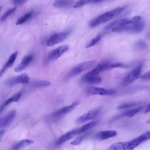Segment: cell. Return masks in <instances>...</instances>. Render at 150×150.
Segmentation results:
<instances>
[{"mask_svg":"<svg viewBox=\"0 0 150 150\" xmlns=\"http://www.w3.org/2000/svg\"><path fill=\"white\" fill-rule=\"evenodd\" d=\"M69 49V46L67 45L60 46L53 50L48 55L49 60H55L59 58Z\"/></svg>","mask_w":150,"mask_h":150,"instance_id":"cell-12","label":"cell"},{"mask_svg":"<svg viewBox=\"0 0 150 150\" xmlns=\"http://www.w3.org/2000/svg\"><path fill=\"white\" fill-rule=\"evenodd\" d=\"M150 139V129L148 130L137 138H135L129 141L118 142L112 144L108 148L110 150H131L133 149L140 144Z\"/></svg>","mask_w":150,"mask_h":150,"instance_id":"cell-1","label":"cell"},{"mask_svg":"<svg viewBox=\"0 0 150 150\" xmlns=\"http://www.w3.org/2000/svg\"><path fill=\"white\" fill-rule=\"evenodd\" d=\"M30 78L26 73H23L16 77H13L6 80L5 84L8 86H13L18 84H28Z\"/></svg>","mask_w":150,"mask_h":150,"instance_id":"cell-7","label":"cell"},{"mask_svg":"<svg viewBox=\"0 0 150 150\" xmlns=\"http://www.w3.org/2000/svg\"><path fill=\"white\" fill-rule=\"evenodd\" d=\"M79 104V102L76 101V102L73 103L71 104H70L69 105L62 107V108L53 112L52 114H50V118L52 120H57L60 118L63 115H64L65 114H67L68 112H69L70 111L73 110Z\"/></svg>","mask_w":150,"mask_h":150,"instance_id":"cell-6","label":"cell"},{"mask_svg":"<svg viewBox=\"0 0 150 150\" xmlns=\"http://www.w3.org/2000/svg\"><path fill=\"white\" fill-rule=\"evenodd\" d=\"M35 11L33 10H31L28 12H26V13H25L24 15H23L22 16H21L18 19V20L16 21L15 25H21L24 23L25 22H27L28 21L30 20L35 15Z\"/></svg>","mask_w":150,"mask_h":150,"instance_id":"cell-19","label":"cell"},{"mask_svg":"<svg viewBox=\"0 0 150 150\" xmlns=\"http://www.w3.org/2000/svg\"><path fill=\"white\" fill-rule=\"evenodd\" d=\"M76 135H77V128L71 129L67 132L65 133L64 134L62 135L57 140V144H62L63 142L73 138Z\"/></svg>","mask_w":150,"mask_h":150,"instance_id":"cell-16","label":"cell"},{"mask_svg":"<svg viewBox=\"0 0 150 150\" xmlns=\"http://www.w3.org/2000/svg\"><path fill=\"white\" fill-rule=\"evenodd\" d=\"M85 91L89 94L100 96H111L116 93V91L114 90L106 89L96 86L87 87L85 88Z\"/></svg>","mask_w":150,"mask_h":150,"instance_id":"cell-5","label":"cell"},{"mask_svg":"<svg viewBox=\"0 0 150 150\" xmlns=\"http://www.w3.org/2000/svg\"><path fill=\"white\" fill-rule=\"evenodd\" d=\"M117 134V132L115 130H105L101 131L97 133L94 135V138L97 140L103 141L105 139H109L110 138L115 137Z\"/></svg>","mask_w":150,"mask_h":150,"instance_id":"cell-13","label":"cell"},{"mask_svg":"<svg viewBox=\"0 0 150 150\" xmlns=\"http://www.w3.org/2000/svg\"><path fill=\"white\" fill-rule=\"evenodd\" d=\"M74 0H54L53 6L57 8H67L73 5Z\"/></svg>","mask_w":150,"mask_h":150,"instance_id":"cell-18","label":"cell"},{"mask_svg":"<svg viewBox=\"0 0 150 150\" xmlns=\"http://www.w3.org/2000/svg\"><path fill=\"white\" fill-rule=\"evenodd\" d=\"M146 123L147 124H149L150 123V118L147 120V121H146Z\"/></svg>","mask_w":150,"mask_h":150,"instance_id":"cell-38","label":"cell"},{"mask_svg":"<svg viewBox=\"0 0 150 150\" xmlns=\"http://www.w3.org/2000/svg\"><path fill=\"white\" fill-rule=\"evenodd\" d=\"M93 0H79L77 2H76L74 5H73V8H78L83 6L84 5L88 4H91Z\"/></svg>","mask_w":150,"mask_h":150,"instance_id":"cell-28","label":"cell"},{"mask_svg":"<svg viewBox=\"0 0 150 150\" xmlns=\"http://www.w3.org/2000/svg\"><path fill=\"white\" fill-rule=\"evenodd\" d=\"M142 68V64L138 65L133 70L129 71L124 77L121 81V85L122 86H127L130 84L134 83L141 76V73Z\"/></svg>","mask_w":150,"mask_h":150,"instance_id":"cell-4","label":"cell"},{"mask_svg":"<svg viewBox=\"0 0 150 150\" xmlns=\"http://www.w3.org/2000/svg\"><path fill=\"white\" fill-rule=\"evenodd\" d=\"M125 8V6L118 7L97 16L89 22L90 27L94 28L112 19L121 13Z\"/></svg>","mask_w":150,"mask_h":150,"instance_id":"cell-2","label":"cell"},{"mask_svg":"<svg viewBox=\"0 0 150 150\" xmlns=\"http://www.w3.org/2000/svg\"><path fill=\"white\" fill-rule=\"evenodd\" d=\"M4 133H5V131H4V130H1V131H0V141H1V138H2V137L4 136Z\"/></svg>","mask_w":150,"mask_h":150,"instance_id":"cell-36","label":"cell"},{"mask_svg":"<svg viewBox=\"0 0 150 150\" xmlns=\"http://www.w3.org/2000/svg\"><path fill=\"white\" fill-rule=\"evenodd\" d=\"M5 107V105L3 103L0 105V114H1V112H2V111L4 110Z\"/></svg>","mask_w":150,"mask_h":150,"instance_id":"cell-34","label":"cell"},{"mask_svg":"<svg viewBox=\"0 0 150 150\" xmlns=\"http://www.w3.org/2000/svg\"><path fill=\"white\" fill-rule=\"evenodd\" d=\"M16 9V7H13L12 8H11L9 9H8V11H6L4 14L3 15L1 16V21H4L5 20H6L11 14H12Z\"/></svg>","mask_w":150,"mask_h":150,"instance_id":"cell-29","label":"cell"},{"mask_svg":"<svg viewBox=\"0 0 150 150\" xmlns=\"http://www.w3.org/2000/svg\"><path fill=\"white\" fill-rule=\"evenodd\" d=\"M140 79L143 80H150V70L144 73L140 76Z\"/></svg>","mask_w":150,"mask_h":150,"instance_id":"cell-32","label":"cell"},{"mask_svg":"<svg viewBox=\"0 0 150 150\" xmlns=\"http://www.w3.org/2000/svg\"><path fill=\"white\" fill-rule=\"evenodd\" d=\"M90 134V133L87 132V133H86L84 134H83L81 135H80L78 137H77L76 139H74L73 141H71L70 142V144L73 145H79L80 144L88 135Z\"/></svg>","mask_w":150,"mask_h":150,"instance_id":"cell-26","label":"cell"},{"mask_svg":"<svg viewBox=\"0 0 150 150\" xmlns=\"http://www.w3.org/2000/svg\"><path fill=\"white\" fill-rule=\"evenodd\" d=\"M139 104H140V102H132V103H124V104L120 105L117 107V109L122 110V109H125V108H132V107L137 106V105H138Z\"/></svg>","mask_w":150,"mask_h":150,"instance_id":"cell-27","label":"cell"},{"mask_svg":"<svg viewBox=\"0 0 150 150\" xmlns=\"http://www.w3.org/2000/svg\"><path fill=\"white\" fill-rule=\"evenodd\" d=\"M105 1H107V0H93V2H91V4H97V3L102 2H104Z\"/></svg>","mask_w":150,"mask_h":150,"instance_id":"cell-33","label":"cell"},{"mask_svg":"<svg viewBox=\"0 0 150 150\" xmlns=\"http://www.w3.org/2000/svg\"><path fill=\"white\" fill-rule=\"evenodd\" d=\"M2 6H0V11L2 10Z\"/></svg>","mask_w":150,"mask_h":150,"instance_id":"cell-39","label":"cell"},{"mask_svg":"<svg viewBox=\"0 0 150 150\" xmlns=\"http://www.w3.org/2000/svg\"><path fill=\"white\" fill-rule=\"evenodd\" d=\"M17 55H18V52L16 51V52H15L14 53H13L10 56L7 62L4 64V66L2 67V68L0 70V77L3 75V74L5 72L6 70H7L9 68H10L13 65V64L14 63L15 59L17 57Z\"/></svg>","mask_w":150,"mask_h":150,"instance_id":"cell-17","label":"cell"},{"mask_svg":"<svg viewBox=\"0 0 150 150\" xmlns=\"http://www.w3.org/2000/svg\"><path fill=\"white\" fill-rule=\"evenodd\" d=\"M147 47V44L142 40H139L136 42L135 45V48L136 50H142Z\"/></svg>","mask_w":150,"mask_h":150,"instance_id":"cell-30","label":"cell"},{"mask_svg":"<svg viewBox=\"0 0 150 150\" xmlns=\"http://www.w3.org/2000/svg\"><path fill=\"white\" fill-rule=\"evenodd\" d=\"M97 63L96 60H89L80 63L74 67L66 75L65 77L66 79H69L73 77L76 76L83 71L89 69L93 67Z\"/></svg>","mask_w":150,"mask_h":150,"instance_id":"cell-3","label":"cell"},{"mask_svg":"<svg viewBox=\"0 0 150 150\" xmlns=\"http://www.w3.org/2000/svg\"><path fill=\"white\" fill-rule=\"evenodd\" d=\"M142 109V107H136V108H132L131 110H127L123 112H121V114L112 117L111 120H110V122H113L114 121H116L117 120H118L120 118H121L122 117H128V118H130V117H134V115H135L139 111H141V110Z\"/></svg>","mask_w":150,"mask_h":150,"instance_id":"cell-11","label":"cell"},{"mask_svg":"<svg viewBox=\"0 0 150 150\" xmlns=\"http://www.w3.org/2000/svg\"><path fill=\"white\" fill-rule=\"evenodd\" d=\"M127 66L123 63L119 62H103L98 64L96 66L97 70L101 73L104 71L111 70L117 67H125Z\"/></svg>","mask_w":150,"mask_h":150,"instance_id":"cell-10","label":"cell"},{"mask_svg":"<svg viewBox=\"0 0 150 150\" xmlns=\"http://www.w3.org/2000/svg\"><path fill=\"white\" fill-rule=\"evenodd\" d=\"M16 112L15 110H12L5 116L0 119V128L5 127L9 125L13 120L16 116Z\"/></svg>","mask_w":150,"mask_h":150,"instance_id":"cell-14","label":"cell"},{"mask_svg":"<svg viewBox=\"0 0 150 150\" xmlns=\"http://www.w3.org/2000/svg\"><path fill=\"white\" fill-rule=\"evenodd\" d=\"M97 123H98V122L97 121H91V122H88V123L83 125L80 128H77V134H82V133H84L85 132L89 131L90 129L93 128L94 127H95L97 124Z\"/></svg>","mask_w":150,"mask_h":150,"instance_id":"cell-20","label":"cell"},{"mask_svg":"<svg viewBox=\"0 0 150 150\" xmlns=\"http://www.w3.org/2000/svg\"><path fill=\"white\" fill-rule=\"evenodd\" d=\"M100 111H101L100 108L90 110L88 112H87L84 114L83 115H81L80 117H79L76 120V122L77 124H81V123L87 122L88 121H90L91 120H93V119L95 118L96 117H97L99 115Z\"/></svg>","mask_w":150,"mask_h":150,"instance_id":"cell-9","label":"cell"},{"mask_svg":"<svg viewBox=\"0 0 150 150\" xmlns=\"http://www.w3.org/2000/svg\"><path fill=\"white\" fill-rule=\"evenodd\" d=\"M22 96V93L21 92H19V93H17L16 94H15L14 95H13L12 96H11V97L8 98L7 100H6L4 103L3 104L5 105V107L8 105H9V104H11V103L12 102H16V101H18L19 98H21Z\"/></svg>","mask_w":150,"mask_h":150,"instance_id":"cell-23","label":"cell"},{"mask_svg":"<svg viewBox=\"0 0 150 150\" xmlns=\"http://www.w3.org/2000/svg\"><path fill=\"white\" fill-rule=\"evenodd\" d=\"M33 143V141L29 139H25L21 140L18 143H17L16 145H15L13 147V149H19L21 148H23L30 144H32Z\"/></svg>","mask_w":150,"mask_h":150,"instance_id":"cell-22","label":"cell"},{"mask_svg":"<svg viewBox=\"0 0 150 150\" xmlns=\"http://www.w3.org/2000/svg\"><path fill=\"white\" fill-rule=\"evenodd\" d=\"M103 35L102 34H99L97 35L96 37H94L93 39H92L86 46V48H89L93 46H94L96 44H97L102 38Z\"/></svg>","mask_w":150,"mask_h":150,"instance_id":"cell-25","label":"cell"},{"mask_svg":"<svg viewBox=\"0 0 150 150\" xmlns=\"http://www.w3.org/2000/svg\"><path fill=\"white\" fill-rule=\"evenodd\" d=\"M150 111V104L146 107V108H145V111H144V113H147L148 112Z\"/></svg>","mask_w":150,"mask_h":150,"instance_id":"cell-35","label":"cell"},{"mask_svg":"<svg viewBox=\"0 0 150 150\" xmlns=\"http://www.w3.org/2000/svg\"><path fill=\"white\" fill-rule=\"evenodd\" d=\"M33 58V56L32 54H28L25 56L22 60L21 62L18 66H16V67L15 68V71L16 72L22 71L29 64V63L32 60Z\"/></svg>","mask_w":150,"mask_h":150,"instance_id":"cell-15","label":"cell"},{"mask_svg":"<svg viewBox=\"0 0 150 150\" xmlns=\"http://www.w3.org/2000/svg\"><path fill=\"white\" fill-rule=\"evenodd\" d=\"M82 81L90 84H97L101 81V78L99 76H86L84 75L81 78Z\"/></svg>","mask_w":150,"mask_h":150,"instance_id":"cell-21","label":"cell"},{"mask_svg":"<svg viewBox=\"0 0 150 150\" xmlns=\"http://www.w3.org/2000/svg\"><path fill=\"white\" fill-rule=\"evenodd\" d=\"M146 38H147L148 39H150V31L147 33V35H146Z\"/></svg>","mask_w":150,"mask_h":150,"instance_id":"cell-37","label":"cell"},{"mask_svg":"<svg viewBox=\"0 0 150 150\" xmlns=\"http://www.w3.org/2000/svg\"><path fill=\"white\" fill-rule=\"evenodd\" d=\"M69 32H62L52 35L46 41V45L51 46L64 40L68 36Z\"/></svg>","mask_w":150,"mask_h":150,"instance_id":"cell-8","label":"cell"},{"mask_svg":"<svg viewBox=\"0 0 150 150\" xmlns=\"http://www.w3.org/2000/svg\"><path fill=\"white\" fill-rule=\"evenodd\" d=\"M28 0H11L13 4L18 6V5H22L26 3Z\"/></svg>","mask_w":150,"mask_h":150,"instance_id":"cell-31","label":"cell"},{"mask_svg":"<svg viewBox=\"0 0 150 150\" xmlns=\"http://www.w3.org/2000/svg\"><path fill=\"white\" fill-rule=\"evenodd\" d=\"M50 84V82L47 80H40V81H36L32 83L31 86L33 87L39 88V87H44L49 86Z\"/></svg>","mask_w":150,"mask_h":150,"instance_id":"cell-24","label":"cell"}]
</instances>
